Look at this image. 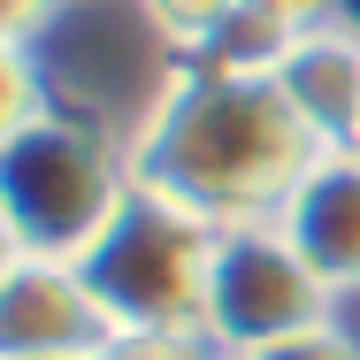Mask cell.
Returning <instances> with one entry per match:
<instances>
[{
    "instance_id": "4fadbf2b",
    "label": "cell",
    "mask_w": 360,
    "mask_h": 360,
    "mask_svg": "<svg viewBox=\"0 0 360 360\" xmlns=\"http://www.w3.org/2000/svg\"><path fill=\"white\" fill-rule=\"evenodd\" d=\"M253 8H269V15H284L291 31H307V23H330L345 0H253Z\"/></svg>"
},
{
    "instance_id": "2e32d148",
    "label": "cell",
    "mask_w": 360,
    "mask_h": 360,
    "mask_svg": "<svg viewBox=\"0 0 360 360\" xmlns=\"http://www.w3.org/2000/svg\"><path fill=\"white\" fill-rule=\"evenodd\" d=\"M353 153H360V139H353Z\"/></svg>"
},
{
    "instance_id": "5b68a950",
    "label": "cell",
    "mask_w": 360,
    "mask_h": 360,
    "mask_svg": "<svg viewBox=\"0 0 360 360\" xmlns=\"http://www.w3.org/2000/svg\"><path fill=\"white\" fill-rule=\"evenodd\" d=\"M115 338L108 307L92 299L77 261L46 253H8L0 269V360H39V353H100Z\"/></svg>"
},
{
    "instance_id": "277c9868",
    "label": "cell",
    "mask_w": 360,
    "mask_h": 360,
    "mask_svg": "<svg viewBox=\"0 0 360 360\" xmlns=\"http://www.w3.org/2000/svg\"><path fill=\"white\" fill-rule=\"evenodd\" d=\"M330 299L338 291L299 261L284 222H238V230H215L200 338L222 360H245L261 345H276V338H299V330L330 322Z\"/></svg>"
},
{
    "instance_id": "7a4b0ae2",
    "label": "cell",
    "mask_w": 360,
    "mask_h": 360,
    "mask_svg": "<svg viewBox=\"0 0 360 360\" xmlns=\"http://www.w3.org/2000/svg\"><path fill=\"white\" fill-rule=\"evenodd\" d=\"M131 200V146H115L84 115H31L0 131V215H8V253H46V261H84L92 238Z\"/></svg>"
},
{
    "instance_id": "9a60e30c",
    "label": "cell",
    "mask_w": 360,
    "mask_h": 360,
    "mask_svg": "<svg viewBox=\"0 0 360 360\" xmlns=\"http://www.w3.org/2000/svg\"><path fill=\"white\" fill-rule=\"evenodd\" d=\"M39 360H100V353H39Z\"/></svg>"
},
{
    "instance_id": "5bb4252c",
    "label": "cell",
    "mask_w": 360,
    "mask_h": 360,
    "mask_svg": "<svg viewBox=\"0 0 360 360\" xmlns=\"http://www.w3.org/2000/svg\"><path fill=\"white\" fill-rule=\"evenodd\" d=\"M338 15H345V23H353V31H360V0H345V8H338Z\"/></svg>"
},
{
    "instance_id": "3957f363",
    "label": "cell",
    "mask_w": 360,
    "mask_h": 360,
    "mask_svg": "<svg viewBox=\"0 0 360 360\" xmlns=\"http://www.w3.org/2000/svg\"><path fill=\"white\" fill-rule=\"evenodd\" d=\"M207 261H215V230L169 207L161 192L131 184V200L115 207V222L92 238V253L77 269L115 330H200Z\"/></svg>"
},
{
    "instance_id": "7c38bea8",
    "label": "cell",
    "mask_w": 360,
    "mask_h": 360,
    "mask_svg": "<svg viewBox=\"0 0 360 360\" xmlns=\"http://www.w3.org/2000/svg\"><path fill=\"white\" fill-rule=\"evenodd\" d=\"M54 8H62V0H0V31H8V46H31L39 23H46Z\"/></svg>"
},
{
    "instance_id": "9c48e42d",
    "label": "cell",
    "mask_w": 360,
    "mask_h": 360,
    "mask_svg": "<svg viewBox=\"0 0 360 360\" xmlns=\"http://www.w3.org/2000/svg\"><path fill=\"white\" fill-rule=\"evenodd\" d=\"M139 8H146V23H153L176 54H200V46L215 39V31L245 8V0H139Z\"/></svg>"
},
{
    "instance_id": "8992f818",
    "label": "cell",
    "mask_w": 360,
    "mask_h": 360,
    "mask_svg": "<svg viewBox=\"0 0 360 360\" xmlns=\"http://www.w3.org/2000/svg\"><path fill=\"white\" fill-rule=\"evenodd\" d=\"M269 77H276V92L291 100V115L314 131L322 153H345V146L360 139V31L345 15L291 31L284 62Z\"/></svg>"
},
{
    "instance_id": "8fae6325",
    "label": "cell",
    "mask_w": 360,
    "mask_h": 360,
    "mask_svg": "<svg viewBox=\"0 0 360 360\" xmlns=\"http://www.w3.org/2000/svg\"><path fill=\"white\" fill-rule=\"evenodd\" d=\"M245 360H360V338H345L338 322H314V330L276 338V345H261V353H245Z\"/></svg>"
},
{
    "instance_id": "ba28073f",
    "label": "cell",
    "mask_w": 360,
    "mask_h": 360,
    "mask_svg": "<svg viewBox=\"0 0 360 360\" xmlns=\"http://www.w3.org/2000/svg\"><path fill=\"white\" fill-rule=\"evenodd\" d=\"M284 46H291V23L284 15H269V8H238L230 23H222L215 39L192 54V62H207V70H245V77H269L276 62H284Z\"/></svg>"
},
{
    "instance_id": "6da1fadb",
    "label": "cell",
    "mask_w": 360,
    "mask_h": 360,
    "mask_svg": "<svg viewBox=\"0 0 360 360\" xmlns=\"http://www.w3.org/2000/svg\"><path fill=\"white\" fill-rule=\"evenodd\" d=\"M314 153L322 146L291 115L276 77L184 62L131 131V184L161 192L169 207L200 215L207 230H238V222L284 215Z\"/></svg>"
},
{
    "instance_id": "52a82bcc",
    "label": "cell",
    "mask_w": 360,
    "mask_h": 360,
    "mask_svg": "<svg viewBox=\"0 0 360 360\" xmlns=\"http://www.w3.org/2000/svg\"><path fill=\"white\" fill-rule=\"evenodd\" d=\"M284 238L299 245V261L338 291H360V153H314V169L299 176V192L284 200Z\"/></svg>"
},
{
    "instance_id": "30bf717a",
    "label": "cell",
    "mask_w": 360,
    "mask_h": 360,
    "mask_svg": "<svg viewBox=\"0 0 360 360\" xmlns=\"http://www.w3.org/2000/svg\"><path fill=\"white\" fill-rule=\"evenodd\" d=\"M100 360H222L200 330H115Z\"/></svg>"
}]
</instances>
